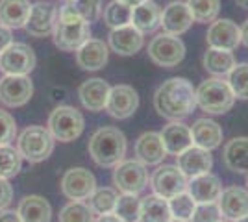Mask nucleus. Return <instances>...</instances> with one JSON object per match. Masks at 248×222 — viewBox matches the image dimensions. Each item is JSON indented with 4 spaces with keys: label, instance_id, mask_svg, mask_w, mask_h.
<instances>
[{
    "label": "nucleus",
    "instance_id": "16",
    "mask_svg": "<svg viewBox=\"0 0 248 222\" xmlns=\"http://www.w3.org/2000/svg\"><path fill=\"white\" fill-rule=\"evenodd\" d=\"M195 22L193 15H191V10L187 6V2H180V0H174L167 6L165 10L161 11V28H163V33H169V35H182L186 33L191 24Z\"/></svg>",
    "mask_w": 248,
    "mask_h": 222
},
{
    "label": "nucleus",
    "instance_id": "22",
    "mask_svg": "<svg viewBox=\"0 0 248 222\" xmlns=\"http://www.w3.org/2000/svg\"><path fill=\"white\" fill-rule=\"evenodd\" d=\"M187 192L193 196V200L197 204L217 202L222 192V185L215 174L207 172V174H200L197 178H191L187 181Z\"/></svg>",
    "mask_w": 248,
    "mask_h": 222
},
{
    "label": "nucleus",
    "instance_id": "30",
    "mask_svg": "<svg viewBox=\"0 0 248 222\" xmlns=\"http://www.w3.org/2000/svg\"><path fill=\"white\" fill-rule=\"evenodd\" d=\"M172 219L169 209V200L148 194L141 200V221L139 222H169Z\"/></svg>",
    "mask_w": 248,
    "mask_h": 222
},
{
    "label": "nucleus",
    "instance_id": "43",
    "mask_svg": "<svg viewBox=\"0 0 248 222\" xmlns=\"http://www.w3.org/2000/svg\"><path fill=\"white\" fill-rule=\"evenodd\" d=\"M13 200V187L6 178H0V211L6 209Z\"/></svg>",
    "mask_w": 248,
    "mask_h": 222
},
{
    "label": "nucleus",
    "instance_id": "14",
    "mask_svg": "<svg viewBox=\"0 0 248 222\" xmlns=\"http://www.w3.org/2000/svg\"><path fill=\"white\" fill-rule=\"evenodd\" d=\"M139 107V95L132 85H115L109 91L106 111L113 118H128Z\"/></svg>",
    "mask_w": 248,
    "mask_h": 222
},
{
    "label": "nucleus",
    "instance_id": "32",
    "mask_svg": "<svg viewBox=\"0 0 248 222\" xmlns=\"http://www.w3.org/2000/svg\"><path fill=\"white\" fill-rule=\"evenodd\" d=\"M132 11H134L132 6L124 4L121 0H113L104 8V21L111 30L130 26L132 24Z\"/></svg>",
    "mask_w": 248,
    "mask_h": 222
},
{
    "label": "nucleus",
    "instance_id": "24",
    "mask_svg": "<svg viewBox=\"0 0 248 222\" xmlns=\"http://www.w3.org/2000/svg\"><path fill=\"white\" fill-rule=\"evenodd\" d=\"M108 44L100 39H89L76 50V61L85 71H100L108 63Z\"/></svg>",
    "mask_w": 248,
    "mask_h": 222
},
{
    "label": "nucleus",
    "instance_id": "46",
    "mask_svg": "<svg viewBox=\"0 0 248 222\" xmlns=\"http://www.w3.org/2000/svg\"><path fill=\"white\" fill-rule=\"evenodd\" d=\"M241 43L248 46V21H245V24L241 26Z\"/></svg>",
    "mask_w": 248,
    "mask_h": 222
},
{
    "label": "nucleus",
    "instance_id": "2",
    "mask_svg": "<svg viewBox=\"0 0 248 222\" xmlns=\"http://www.w3.org/2000/svg\"><path fill=\"white\" fill-rule=\"evenodd\" d=\"M54 43L60 50L74 52L83 43L91 39V24L83 21L73 4H65L58 11V21L54 28Z\"/></svg>",
    "mask_w": 248,
    "mask_h": 222
},
{
    "label": "nucleus",
    "instance_id": "18",
    "mask_svg": "<svg viewBox=\"0 0 248 222\" xmlns=\"http://www.w3.org/2000/svg\"><path fill=\"white\" fill-rule=\"evenodd\" d=\"M218 209L220 215L228 221H239L248 217V191L243 187H228L218 196Z\"/></svg>",
    "mask_w": 248,
    "mask_h": 222
},
{
    "label": "nucleus",
    "instance_id": "19",
    "mask_svg": "<svg viewBox=\"0 0 248 222\" xmlns=\"http://www.w3.org/2000/svg\"><path fill=\"white\" fill-rule=\"evenodd\" d=\"M143 44H145L143 33L132 24L111 30L109 33V48L119 56H134L143 48Z\"/></svg>",
    "mask_w": 248,
    "mask_h": 222
},
{
    "label": "nucleus",
    "instance_id": "7",
    "mask_svg": "<svg viewBox=\"0 0 248 222\" xmlns=\"http://www.w3.org/2000/svg\"><path fill=\"white\" fill-rule=\"evenodd\" d=\"M148 56L155 65L172 69L186 58V44L178 35L159 33L148 44Z\"/></svg>",
    "mask_w": 248,
    "mask_h": 222
},
{
    "label": "nucleus",
    "instance_id": "21",
    "mask_svg": "<svg viewBox=\"0 0 248 222\" xmlns=\"http://www.w3.org/2000/svg\"><path fill=\"white\" fill-rule=\"evenodd\" d=\"M135 156L143 165H159L167 156L161 135L155 132H146L135 141Z\"/></svg>",
    "mask_w": 248,
    "mask_h": 222
},
{
    "label": "nucleus",
    "instance_id": "23",
    "mask_svg": "<svg viewBox=\"0 0 248 222\" xmlns=\"http://www.w3.org/2000/svg\"><path fill=\"white\" fill-rule=\"evenodd\" d=\"M111 87L109 84L102 80V78H93V80H87L80 85L78 89V95L85 109L89 111H102L106 104H108V96H109Z\"/></svg>",
    "mask_w": 248,
    "mask_h": 222
},
{
    "label": "nucleus",
    "instance_id": "5",
    "mask_svg": "<svg viewBox=\"0 0 248 222\" xmlns=\"http://www.w3.org/2000/svg\"><path fill=\"white\" fill-rule=\"evenodd\" d=\"M54 141L48 128L43 126H28L22 130V133L17 139V150L30 163H41L46 158H50L54 152Z\"/></svg>",
    "mask_w": 248,
    "mask_h": 222
},
{
    "label": "nucleus",
    "instance_id": "13",
    "mask_svg": "<svg viewBox=\"0 0 248 222\" xmlns=\"http://www.w3.org/2000/svg\"><path fill=\"white\" fill-rule=\"evenodd\" d=\"M56 21H58V8L52 2H37L31 4L30 17L24 24V30L31 37H46L54 33Z\"/></svg>",
    "mask_w": 248,
    "mask_h": 222
},
{
    "label": "nucleus",
    "instance_id": "8",
    "mask_svg": "<svg viewBox=\"0 0 248 222\" xmlns=\"http://www.w3.org/2000/svg\"><path fill=\"white\" fill-rule=\"evenodd\" d=\"M113 183L123 194H139L148 185L146 165L137 159H123L113 170Z\"/></svg>",
    "mask_w": 248,
    "mask_h": 222
},
{
    "label": "nucleus",
    "instance_id": "27",
    "mask_svg": "<svg viewBox=\"0 0 248 222\" xmlns=\"http://www.w3.org/2000/svg\"><path fill=\"white\" fill-rule=\"evenodd\" d=\"M159 24H161V8L154 0L141 2L132 11V26L137 28L141 33L155 32L159 28Z\"/></svg>",
    "mask_w": 248,
    "mask_h": 222
},
{
    "label": "nucleus",
    "instance_id": "37",
    "mask_svg": "<svg viewBox=\"0 0 248 222\" xmlns=\"http://www.w3.org/2000/svg\"><path fill=\"white\" fill-rule=\"evenodd\" d=\"M228 85L235 98L248 100V63L233 65L228 73Z\"/></svg>",
    "mask_w": 248,
    "mask_h": 222
},
{
    "label": "nucleus",
    "instance_id": "15",
    "mask_svg": "<svg viewBox=\"0 0 248 222\" xmlns=\"http://www.w3.org/2000/svg\"><path fill=\"white\" fill-rule=\"evenodd\" d=\"M206 41L209 48H220V50H235L241 43V28L230 19H218L213 21L207 30Z\"/></svg>",
    "mask_w": 248,
    "mask_h": 222
},
{
    "label": "nucleus",
    "instance_id": "34",
    "mask_svg": "<svg viewBox=\"0 0 248 222\" xmlns=\"http://www.w3.org/2000/svg\"><path fill=\"white\" fill-rule=\"evenodd\" d=\"M113 215L123 222L141 221V200L137 198V194H121L115 204Z\"/></svg>",
    "mask_w": 248,
    "mask_h": 222
},
{
    "label": "nucleus",
    "instance_id": "33",
    "mask_svg": "<svg viewBox=\"0 0 248 222\" xmlns=\"http://www.w3.org/2000/svg\"><path fill=\"white\" fill-rule=\"evenodd\" d=\"M117 191L111 189V187H100L96 189L89 196V207L94 215L98 217H104V215H111L115 209V204H117Z\"/></svg>",
    "mask_w": 248,
    "mask_h": 222
},
{
    "label": "nucleus",
    "instance_id": "28",
    "mask_svg": "<svg viewBox=\"0 0 248 222\" xmlns=\"http://www.w3.org/2000/svg\"><path fill=\"white\" fill-rule=\"evenodd\" d=\"M17 213L21 217V222H50L52 207L46 198L39 194H30L24 196L19 202Z\"/></svg>",
    "mask_w": 248,
    "mask_h": 222
},
{
    "label": "nucleus",
    "instance_id": "9",
    "mask_svg": "<svg viewBox=\"0 0 248 222\" xmlns=\"http://www.w3.org/2000/svg\"><path fill=\"white\" fill-rule=\"evenodd\" d=\"M35 52L24 43H11L10 46L0 54V71L13 76H28L35 69Z\"/></svg>",
    "mask_w": 248,
    "mask_h": 222
},
{
    "label": "nucleus",
    "instance_id": "10",
    "mask_svg": "<svg viewBox=\"0 0 248 222\" xmlns=\"http://www.w3.org/2000/svg\"><path fill=\"white\" fill-rule=\"evenodd\" d=\"M150 185L154 189V194L170 200L172 196L187 191V178L178 169V165H159L150 178Z\"/></svg>",
    "mask_w": 248,
    "mask_h": 222
},
{
    "label": "nucleus",
    "instance_id": "17",
    "mask_svg": "<svg viewBox=\"0 0 248 222\" xmlns=\"http://www.w3.org/2000/svg\"><path fill=\"white\" fill-rule=\"evenodd\" d=\"M178 158V169L186 174V178H197L200 174H207L213 167V158L209 150L200 147H191L182 152Z\"/></svg>",
    "mask_w": 248,
    "mask_h": 222
},
{
    "label": "nucleus",
    "instance_id": "12",
    "mask_svg": "<svg viewBox=\"0 0 248 222\" xmlns=\"http://www.w3.org/2000/svg\"><path fill=\"white\" fill-rule=\"evenodd\" d=\"M33 84L28 76L6 74L0 78V102L8 107H21L30 102Z\"/></svg>",
    "mask_w": 248,
    "mask_h": 222
},
{
    "label": "nucleus",
    "instance_id": "53",
    "mask_svg": "<svg viewBox=\"0 0 248 222\" xmlns=\"http://www.w3.org/2000/svg\"><path fill=\"white\" fill-rule=\"evenodd\" d=\"M218 222H226V221H218Z\"/></svg>",
    "mask_w": 248,
    "mask_h": 222
},
{
    "label": "nucleus",
    "instance_id": "25",
    "mask_svg": "<svg viewBox=\"0 0 248 222\" xmlns=\"http://www.w3.org/2000/svg\"><path fill=\"white\" fill-rule=\"evenodd\" d=\"M191 135H193V145L204 150H215L222 143V128L218 126L211 118H198L191 126Z\"/></svg>",
    "mask_w": 248,
    "mask_h": 222
},
{
    "label": "nucleus",
    "instance_id": "31",
    "mask_svg": "<svg viewBox=\"0 0 248 222\" xmlns=\"http://www.w3.org/2000/svg\"><path fill=\"white\" fill-rule=\"evenodd\" d=\"M235 65V58L230 50H220V48H207L204 54V69L213 76H226Z\"/></svg>",
    "mask_w": 248,
    "mask_h": 222
},
{
    "label": "nucleus",
    "instance_id": "35",
    "mask_svg": "<svg viewBox=\"0 0 248 222\" xmlns=\"http://www.w3.org/2000/svg\"><path fill=\"white\" fill-rule=\"evenodd\" d=\"M21 165L22 158L17 148L10 147V145L0 147V178L10 180L13 176H17L21 170Z\"/></svg>",
    "mask_w": 248,
    "mask_h": 222
},
{
    "label": "nucleus",
    "instance_id": "48",
    "mask_svg": "<svg viewBox=\"0 0 248 222\" xmlns=\"http://www.w3.org/2000/svg\"><path fill=\"white\" fill-rule=\"evenodd\" d=\"M121 2H124V4H128V6L135 8V6H139L141 2H146V0H121Z\"/></svg>",
    "mask_w": 248,
    "mask_h": 222
},
{
    "label": "nucleus",
    "instance_id": "51",
    "mask_svg": "<svg viewBox=\"0 0 248 222\" xmlns=\"http://www.w3.org/2000/svg\"><path fill=\"white\" fill-rule=\"evenodd\" d=\"M169 222H187V221H178V219H170Z\"/></svg>",
    "mask_w": 248,
    "mask_h": 222
},
{
    "label": "nucleus",
    "instance_id": "54",
    "mask_svg": "<svg viewBox=\"0 0 248 222\" xmlns=\"http://www.w3.org/2000/svg\"><path fill=\"white\" fill-rule=\"evenodd\" d=\"M247 185H248V180H247Z\"/></svg>",
    "mask_w": 248,
    "mask_h": 222
},
{
    "label": "nucleus",
    "instance_id": "11",
    "mask_svg": "<svg viewBox=\"0 0 248 222\" xmlns=\"http://www.w3.org/2000/svg\"><path fill=\"white\" fill-rule=\"evenodd\" d=\"M96 191V180L93 172L83 167L69 169L62 178V192L69 200H89V196Z\"/></svg>",
    "mask_w": 248,
    "mask_h": 222
},
{
    "label": "nucleus",
    "instance_id": "40",
    "mask_svg": "<svg viewBox=\"0 0 248 222\" xmlns=\"http://www.w3.org/2000/svg\"><path fill=\"white\" fill-rule=\"evenodd\" d=\"M73 6L83 21H87L89 24L96 21L102 13V0H76Z\"/></svg>",
    "mask_w": 248,
    "mask_h": 222
},
{
    "label": "nucleus",
    "instance_id": "20",
    "mask_svg": "<svg viewBox=\"0 0 248 222\" xmlns=\"http://www.w3.org/2000/svg\"><path fill=\"white\" fill-rule=\"evenodd\" d=\"M159 135H161V141H163V147H165L167 154H170V156H180L182 152H186L187 148L193 147L191 128L184 124V122L172 120L170 124H167L161 130Z\"/></svg>",
    "mask_w": 248,
    "mask_h": 222
},
{
    "label": "nucleus",
    "instance_id": "3",
    "mask_svg": "<svg viewBox=\"0 0 248 222\" xmlns=\"http://www.w3.org/2000/svg\"><path fill=\"white\" fill-rule=\"evenodd\" d=\"M89 154L100 167H117L126 154V137L119 128L104 126L89 139Z\"/></svg>",
    "mask_w": 248,
    "mask_h": 222
},
{
    "label": "nucleus",
    "instance_id": "38",
    "mask_svg": "<svg viewBox=\"0 0 248 222\" xmlns=\"http://www.w3.org/2000/svg\"><path fill=\"white\" fill-rule=\"evenodd\" d=\"M195 207H197V202L193 200V196L187 191L176 194V196H172L169 200L170 215H172V219H178V221H191V217L195 213Z\"/></svg>",
    "mask_w": 248,
    "mask_h": 222
},
{
    "label": "nucleus",
    "instance_id": "36",
    "mask_svg": "<svg viewBox=\"0 0 248 222\" xmlns=\"http://www.w3.org/2000/svg\"><path fill=\"white\" fill-rule=\"evenodd\" d=\"M187 6L197 22H213L220 11V0H187Z\"/></svg>",
    "mask_w": 248,
    "mask_h": 222
},
{
    "label": "nucleus",
    "instance_id": "47",
    "mask_svg": "<svg viewBox=\"0 0 248 222\" xmlns=\"http://www.w3.org/2000/svg\"><path fill=\"white\" fill-rule=\"evenodd\" d=\"M94 222H123L121 219H117L115 215H104V217H98Z\"/></svg>",
    "mask_w": 248,
    "mask_h": 222
},
{
    "label": "nucleus",
    "instance_id": "6",
    "mask_svg": "<svg viewBox=\"0 0 248 222\" xmlns=\"http://www.w3.org/2000/svg\"><path fill=\"white\" fill-rule=\"evenodd\" d=\"M85 120L83 115L71 106H58L48 117V132L62 143H71L82 135Z\"/></svg>",
    "mask_w": 248,
    "mask_h": 222
},
{
    "label": "nucleus",
    "instance_id": "1",
    "mask_svg": "<svg viewBox=\"0 0 248 222\" xmlns=\"http://www.w3.org/2000/svg\"><path fill=\"white\" fill-rule=\"evenodd\" d=\"M155 111L165 118L180 120L197 107V89L186 78H169L154 95Z\"/></svg>",
    "mask_w": 248,
    "mask_h": 222
},
{
    "label": "nucleus",
    "instance_id": "4",
    "mask_svg": "<svg viewBox=\"0 0 248 222\" xmlns=\"http://www.w3.org/2000/svg\"><path fill=\"white\" fill-rule=\"evenodd\" d=\"M233 102H235V96L232 93L228 82H224L222 78H209L198 85L197 106H200L202 111L222 115L233 107Z\"/></svg>",
    "mask_w": 248,
    "mask_h": 222
},
{
    "label": "nucleus",
    "instance_id": "42",
    "mask_svg": "<svg viewBox=\"0 0 248 222\" xmlns=\"http://www.w3.org/2000/svg\"><path fill=\"white\" fill-rule=\"evenodd\" d=\"M17 135V122L15 118L8 113L0 109V147L10 145L11 141Z\"/></svg>",
    "mask_w": 248,
    "mask_h": 222
},
{
    "label": "nucleus",
    "instance_id": "45",
    "mask_svg": "<svg viewBox=\"0 0 248 222\" xmlns=\"http://www.w3.org/2000/svg\"><path fill=\"white\" fill-rule=\"evenodd\" d=\"M0 222H21V217L17 211H6L2 209L0 211Z\"/></svg>",
    "mask_w": 248,
    "mask_h": 222
},
{
    "label": "nucleus",
    "instance_id": "26",
    "mask_svg": "<svg viewBox=\"0 0 248 222\" xmlns=\"http://www.w3.org/2000/svg\"><path fill=\"white\" fill-rule=\"evenodd\" d=\"M30 11V0H0V24H4L10 30L24 28Z\"/></svg>",
    "mask_w": 248,
    "mask_h": 222
},
{
    "label": "nucleus",
    "instance_id": "41",
    "mask_svg": "<svg viewBox=\"0 0 248 222\" xmlns=\"http://www.w3.org/2000/svg\"><path fill=\"white\" fill-rule=\"evenodd\" d=\"M220 209L217 202H207V204H197L195 213L189 222H218L220 221Z\"/></svg>",
    "mask_w": 248,
    "mask_h": 222
},
{
    "label": "nucleus",
    "instance_id": "39",
    "mask_svg": "<svg viewBox=\"0 0 248 222\" xmlns=\"http://www.w3.org/2000/svg\"><path fill=\"white\" fill-rule=\"evenodd\" d=\"M60 222H94V213L83 202H69L60 211Z\"/></svg>",
    "mask_w": 248,
    "mask_h": 222
},
{
    "label": "nucleus",
    "instance_id": "29",
    "mask_svg": "<svg viewBox=\"0 0 248 222\" xmlns=\"http://www.w3.org/2000/svg\"><path fill=\"white\" fill-rule=\"evenodd\" d=\"M222 158L230 170L248 174V137H235L228 141Z\"/></svg>",
    "mask_w": 248,
    "mask_h": 222
},
{
    "label": "nucleus",
    "instance_id": "49",
    "mask_svg": "<svg viewBox=\"0 0 248 222\" xmlns=\"http://www.w3.org/2000/svg\"><path fill=\"white\" fill-rule=\"evenodd\" d=\"M235 4L243 10H248V0H235Z\"/></svg>",
    "mask_w": 248,
    "mask_h": 222
},
{
    "label": "nucleus",
    "instance_id": "44",
    "mask_svg": "<svg viewBox=\"0 0 248 222\" xmlns=\"http://www.w3.org/2000/svg\"><path fill=\"white\" fill-rule=\"evenodd\" d=\"M13 43V35H11V30L6 28L4 24H0V54L4 52L8 46Z\"/></svg>",
    "mask_w": 248,
    "mask_h": 222
},
{
    "label": "nucleus",
    "instance_id": "52",
    "mask_svg": "<svg viewBox=\"0 0 248 222\" xmlns=\"http://www.w3.org/2000/svg\"><path fill=\"white\" fill-rule=\"evenodd\" d=\"M76 0H65V4H74Z\"/></svg>",
    "mask_w": 248,
    "mask_h": 222
},
{
    "label": "nucleus",
    "instance_id": "50",
    "mask_svg": "<svg viewBox=\"0 0 248 222\" xmlns=\"http://www.w3.org/2000/svg\"><path fill=\"white\" fill-rule=\"evenodd\" d=\"M235 222H248V217H243V219H239V221H235Z\"/></svg>",
    "mask_w": 248,
    "mask_h": 222
}]
</instances>
